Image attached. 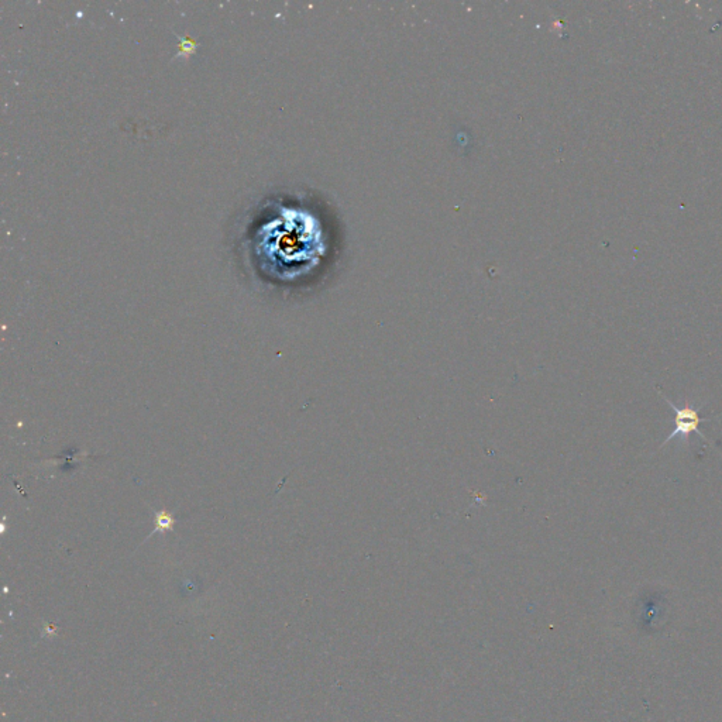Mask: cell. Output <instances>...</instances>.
Masks as SVG:
<instances>
[{
  "label": "cell",
  "mask_w": 722,
  "mask_h": 722,
  "mask_svg": "<svg viewBox=\"0 0 722 722\" xmlns=\"http://www.w3.org/2000/svg\"><path fill=\"white\" fill-rule=\"evenodd\" d=\"M661 396L665 398V401L672 407V409L675 411V429L673 432L665 439V442L662 443L661 447H665L666 443H669L670 440L673 439H680L682 442H689V436L691 433H695L698 435L701 439L707 440L704 433L700 430V423L702 422H707V421H711V418H701L700 416V409L698 408H694L691 405H686L684 408H677L666 396L662 392ZM708 442V440H707Z\"/></svg>",
  "instance_id": "obj_2"
},
{
  "label": "cell",
  "mask_w": 722,
  "mask_h": 722,
  "mask_svg": "<svg viewBox=\"0 0 722 722\" xmlns=\"http://www.w3.org/2000/svg\"><path fill=\"white\" fill-rule=\"evenodd\" d=\"M255 232L261 266L295 280L319 270L332 255V233L319 212L302 205H278Z\"/></svg>",
  "instance_id": "obj_1"
},
{
  "label": "cell",
  "mask_w": 722,
  "mask_h": 722,
  "mask_svg": "<svg viewBox=\"0 0 722 722\" xmlns=\"http://www.w3.org/2000/svg\"><path fill=\"white\" fill-rule=\"evenodd\" d=\"M154 525H156V529L153 531V534H156V532L163 534L167 531H172L174 525H175V518L172 516V513H170L167 511H160V512H156Z\"/></svg>",
  "instance_id": "obj_3"
}]
</instances>
